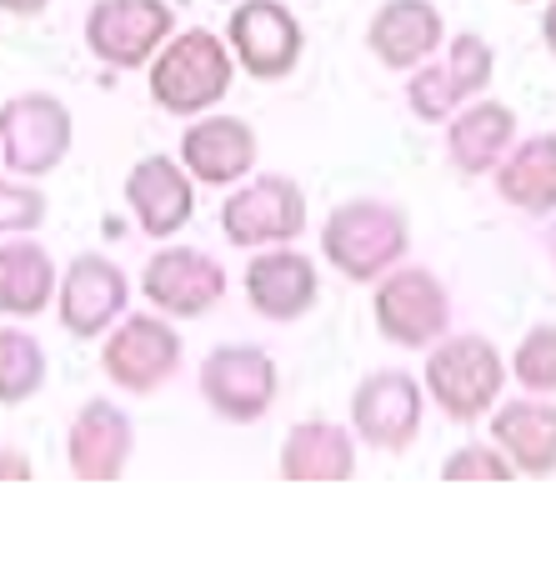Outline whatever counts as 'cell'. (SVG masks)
Segmentation results:
<instances>
[{
	"label": "cell",
	"instance_id": "6da1fadb",
	"mask_svg": "<svg viewBox=\"0 0 556 566\" xmlns=\"http://www.w3.org/2000/svg\"><path fill=\"white\" fill-rule=\"evenodd\" d=\"M411 251V216L407 206L386 196H346L322 221V256L342 281L376 286L391 266Z\"/></svg>",
	"mask_w": 556,
	"mask_h": 566
},
{
	"label": "cell",
	"instance_id": "7a4b0ae2",
	"mask_svg": "<svg viewBox=\"0 0 556 566\" xmlns=\"http://www.w3.org/2000/svg\"><path fill=\"white\" fill-rule=\"evenodd\" d=\"M146 71H150V81H146L150 101L176 120H196L231 96L235 55L225 45V35L191 25V31L171 35Z\"/></svg>",
	"mask_w": 556,
	"mask_h": 566
},
{
	"label": "cell",
	"instance_id": "3957f363",
	"mask_svg": "<svg viewBox=\"0 0 556 566\" xmlns=\"http://www.w3.org/2000/svg\"><path fill=\"white\" fill-rule=\"evenodd\" d=\"M506 356L496 352V342H486L482 332H457L441 336L437 346H427V371H421V386H427V401H437L447 421H471L492 417V407L506 391Z\"/></svg>",
	"mask_w": 556,
	"mask_h": 566
},
{
	"label": "cell",
	"instance_id": "277c9868",
	"mask_svg": "<svg viewBox=\"0 0 556 566\" xmlns=\"http://www.w3.org/2000/svg\"><path fill=\"white\" fill-rule=\"evenodd\" d=\"M196 391L211 407V417L231 421V427H256L271 417L281 396V371L271 361L266 346L256 342H221L206 352Z\"/></svg>",
	"mask_w": 556,
	"mask_h": 566
},
{
	"label": "cell",
	"instance_id": "5b68a950",
	"mask_svg": "<svg viewBox=\"0 0 556 566\" xmlns=\"http://www.w3.org/2000/svg\"><path fill=\"white\" fill-rule=\"evenodd\" d=\"M311 206L291 176L281 171H251L246 181H235L231 196L221 201V231L231 247L261 251V247H291L306 235Z\"/></svg>",
	"mask_w": 556,
	"mask_h": 566
},
{
	"label": "cell",
	"instance_id": "8992f818",
	"mask_svg": "<svg viewBox=\"0 0 556 566\" xmlns=\"http://www.w3.org/2000/svg\"><path fill=\"white\" fill-rule=\"evenodd\" d=\"M371 321L381 342L401 346V352H427L451 332V291L431 266H391L376 281Z\"/></svg>",
	"mask_w": 556,
	"mask_h": 566
},
{
	"label": "cell",
	"instance_id": "52a82bcc",
	"mask_svg": "<svg viewBox=\"0 0 556 566\" xmlns=\"http://www.w3.org/2000/svg\"><path fill=\"white\" fill-rule=\"evenodd\" d=\"M181 332L161 311H126V316L101 336V371L126 396H150L181 371Z\"/></svg>",
	"mask_w": 556,
	"mask_h": 566
},
{
	"label": "cell",
	"instance_id": "ba28073f",
	"mask_svg": "<svg viewBox=\"0 0 556 566\" xmlns=\"http://www.w3.org/2000/svg\"><path fill=\"white\" fill-rule=\"evenodd\" d=\"M75 120L61 96L25 91L0 106V166L21 181H41L71 156Z\"/></svg>",
	"mask_w": 556,
	"mask_h": 566
},
{
	"label": "cell",
	"instance_id": "9c48e42d",
	"mask_svg": "<svg viewBox=\"0 0 556 566\" xmlns=\"http://www.w3.org/2000/svg\"><path fill=\"white\" fill-rule=\"evenodd\" d=\"M421 421H427V386L401 366H381V371L361 376L352 391V431L361 447L401 457L417 447Z\"/></svg>",
	"mask_w": 556,
	"mask_h": 566
},
{
	"label": "cell",
	"instance_id": "30bf717a",
	"mask_svg": "<svg viewBox=\"0 0 556 566\" xmlns=\"http://www.w3.org/2000/svg\"><path fill=\"white\" fill-rule=\"evenodd\" d=\"M176 35V11L166 0H91L86 51L111 71H146Z\"/></svg>",
	"mask_w": 556,
	"mask_h": 566
},
{
	"label": "cell",
	"instance_id": "8fae6325",
	"mask_svg": "<svg viewBox=\"0 0 556 566\" xmlns=\"http://www.w3.org/2000/svg\"><path fill=\"white\" fill-rule=\"evenodd\" d=\"M225 45L251 81H286L301 65L306 31L286 0H235L225 15Z\"/></svg>",
	"mask_w": 556,
	"mask_h": 566
},
{
	"label": "cell",
	"instance_id": "7c38bea8",
	"mask_svg": "<svg viewBox=\"0 0 556 566\" xmlns=\"http://www.w3.org/2000/svg\"><path fill=\"white\" fill-rule=\"evenodd\" d=\"M130 306V276L120 271V261H111L106 251H81L71 266L61 271L55 286V311L61 326L75 342H96L126 316Z\"/></svg>",
	"mask_w": 556,
	"mask_h": 566
},
{
	"label": "cell",
	"instance_id": "4fadbf2b",
	"mask_svg": "<svg viewBox=\"0 0 556 566\" xmlns=\"http://www.w3.org/2000/svg\"><path fill=\"white\" fill-rule=\"evenodd\" d=\"M225 286H231L225 266L211 251H196V247H161L146 261V271H140V296L161 316H176V321L216 311L225 301Z\"/></svg>",
	"mask_w": 556,
	"mask_h": 566
},
{
	"label": "cell",
	"instance_id": "5bb4252c",
	"mask_svg": "<svg viewBox=\"0 0 556 566\" xmlns=\"http://www.w3.org/2000/svg\"><path fill=\"white\" fill-rule=\"evenodd\" d=\"M241 291L246 306L271 326H291V321L311 316L322 301V271L306 251L296 247H261L241 271Z\"/></svg>",
	"mask_w": 556,
	"mask_h": 566
},
{
	"label": "cell",
	"instance_id": "9a60e30c",
	"mask_svg": "<svg viewBox=\"0 0 556 566\" xmlns=\"http://www.w3.org/2000/svg\"><path fill=\"white\" fill-rule=\"evenodd\" d=\"M126 206L150 241H171L196 216V181L181 156H140L126 171Z\"/></svg>",
	"mask_w": 556,
	"mask_h": 566
},
{
	"label": "cell",
	"instance_id": "2e32d148",
	"mask_svg": "<svg viewBox=\"0 0 556 566\" xmlns=\"http://www.w3.org/2000/svg\"><path fill=\"white\" fill-rule=\"evenodd\" d=\"M130 457H136L130 411L106 401V396L81 401V411L71 417V431H65V467L81 481H116L130 467Z\"/></svg>",
	"mask_w": 556,
	"mask_h": 566
},
{
	"label": "cell",
	"instance_id": "e0dca14e",
	"mask_svg": "<svg viewBox=\"0 0 556 566\" xmlns=\"http://www.w3.org/2000/svg\"><path fill=\"white\" fill-rule=\"evenodd\" d=\"M261 140L241 116H196L181 130V166L196 186H235L256 171Z\"/></svg>",
	"mask_w": 556,
	"mask_h": 566
},
{
	"label": "cell",
	"instance_id": "ac0fdd59",
	"mask_svg": "<svg viewBox=\"0 0 556 566\" xmlns=\"http://www.w3.org/2000/svg\"><path fill=\"white\" fill-rule=\"evenodd\" d=\"M441 41H447V21L437 0H381L366 21V51L386 71H417L441 51Z\"/></svg>",
	"mask_w": 556,
	"mask_h": 566
},
{
	"label": "cell",
	"instance_id": "d6986e66",
	"mask_svg": "<svg viewBox=\"0 0 556 566\" xmlns=\"http://www.w3.org/2000/svg\"><path fill=\"white\" fill-rule=\"evenodd\" d=\"M516 111L506 101L476 96L466 106L451 111L447 120V160L461 176H492L502 166V156L516 146Z\"/></svg>",
	"mask_w": 556,
	"mask_h": 566
},
{
	"label": "cell",
	"instance_id": "ffe728a7",
	"mask_svg": "<svg viewBox=\"0 0 556 566\" xmlns=\"http://www.w3.org/2000/svg\"><path fill=\"white\" fill-rule=\"evenodd\" d=\"M492 441L506 451L516 476H552L556 471V401L522 391L516 401L492 407Z\"/></svg>",
	"mask_w": 556,
	"mask_h": 566
},
{
	"label": "cell",
	"instance_id": "44dd1931",
	"mask_svg": "<svg viewBox=\"0 0 556 566\" xmlns=\"http://www.w3.org/2000/svg\"><path fill=\"white\" fill-rule=\"evenodd\" d=\"M356 476V431L342 421L311 417L296 421L281 441V481H352Z\"/></svg>",
	"mask_w": 556,
	"mask_h": 566
},
{
	"label": "cell",
	"instance_id": "7402d4cb",
	"mask_svg": "<svg viewBox=\"0 0 556 566\" xmlns=\"http://www.w3.org/2000/svg\"><path fill=\"white\" fill-rule=\"evenodd\" d=\"M496 196L522 216H556V130L516 136V146L492 171Z\"/></svg>",
	"mask_w": 556,
	"mask_h": 566
},
{
	"label": "cell",
	"instance_id": "603a6c76",
	"mask_svg": "<svg viewBox=\"0 0 556 566\" xmlns=\"http://www.w3.org/2000/svg\"><path fill=\"white\" fill-rule=\"evenodd\" d=\"M55 286H61V271L41 241H25V235L0 241V316H41L55 301Z\"/></svg>",
	"mask_w": 556,
	"mask_h": 566
},
{
	"label": "cell",
	"instance_id": "cb8c5ba5",
	"mask_svg": "<svg viewBox=\"0 0 556 566\" xmlns=\"http://www.w3.org/2000/svg\"><path fill=\"white\" fill-rule=\"evenodd\" d=\"M45 386V346L21 326L0 332V407H21Z\"/></svg>",
	"mask_w": 556,
	"mask_h": 566
},
{
	"label": "cell",
	"instance_id": "d4e9b609",
	"mask_svg": "<svg viewBox=\"0 0 556 566\" xmlns=\"http://www.w3.org/2000/svg\"><path fill=\"white\" fill-rule=\"evenodd\" d=\"M506 371L516 376V386L532 396H556V321H536L532 332L516 342Z\"/></svg>",
	"mask_w": 556,
	"mask_h": 566
},
{
	"label": "cell",
	"instance_id": "484cf974",
	"mask_svg": "<svg viewBox=\"0 0 556 566\" xmlns=\"http://www.w3.org/2000/svg\"><path fill=\"white\" fill-rule=\"evenodd\" d=\"M447 75H451V86H457L461 106L476 96H486V86H492V75H496V51L486 35L476 31H461L451 35L447 45Z\"/></svg>",
	"mask_w": 556,
	"mask_h": 566
},
{
	"label": "cell",
	"instance_id": "4316f807",
	"mask_svg": "<svg viewBox=\"0 0 556 566\" xmlns=\"http://www.w3.org/2000/svg\"><path fill=\"white\" fill-rule=\"evenodd\" d=\"M407 75H411L407 81V111L417 120H427V126H447L451 111L461 106L457 86H451V75H447V61H427Z\"/></svg>",
	"mask_w": 556,
	"mask_h": 566
},
{
	"label": "cell",
	"instance_id": "83f0119b",
	"mask_svg": "<svg viewBox=\"0 0 556 566\" xmlns=\"http://www.w3.org/2000/svg\"><path fill=\"white\" fill-rule=\"evenodd\" d=\"M516 467L496 441H461L447 461H441V481H512Z\"/></svg>",
	"mask_w": 556,
	"mask_h": 566
},
{
	"label": "cell",
	"instance_id": "f1b7e54d",
	"mask_svg": "<svg viewBox=\"0 0 556 566\" xmlns=\"http://www.w3.org/2000/svg\"><path fill=\"white\" fill-rule=\"evenodd\" d=\"M45 226V196L31 181H0V241L6 235H31Z\"/></svg>",
	"mask_w": 556,
	"mask_h": 566
},
{
	"label": "cell",
	"instance_id": "f546056e",
	"mask_svg": "<svg viewBox=\"0 0 556 566\" xmlns=\"http://www.w3.org/2000/svg\"><path fill=\"white\" fill-rule=\"evenodd\" d=\"M0 481H31V457L0 447Z\"/></svg>",
	"mask_w": 556,
	"mask_h": 566
},
{
	"label": "cell",
	"instance_id": "4dcf8cb0",
	"mask_svg": "<svg viewBox=\"0 0 556 566\" xmlns=\"http://www.w3.org/2000/svg\"><path fill=\"white\" fill-rule=\"evenodd\" d=\"M542 41H546V55L556 61V0H546V11H542Z\"/></svg>",
	"mask_w": 556,
	"mask_h": 566
},
{
	"label": "cell",
	"instance_id": "1f68e13d",
	"mask_svg": "<svg viewBox=\"0 0 556 566\" xmlns=\"http://www.w3.org/2000/svg\"><path fill=\"white\" fill-rule=\"evenodd\" d=\"M51 0H0V11H11V15H41Z\"/></svg>",
	"mask_w": 556,
	"mask_h": 566
},
{
	"label": "cell",
	"instance_id": "d6a6232c",
	"mask_svg": "<svg viewBox=\"0 0 556 566\" xmlns=\"http://www.w3.org/2000/svg\"><path fill=\"white\" fill-rule=\"evenodd\" d=\"M542 251H546V261H552V271H556V221L542 231Z\"/></svg>",
	"mask_w": 556,
	"mask_h": 566
},
{
	"label": "cell",
	"instance_id": "836d02e7",
	"mask_svg": "<svg viewBox=\"0 0 556 566\" xmlns=\"http://www.w3.org/2000/svg\"><path fill=\"white\" fill-rule=\"evenodd\" d=\"M516 6H526V0H516Z\"/></svg>",
	"mask_w": 556,
	"mask_h": 566
},
{
	"label": "cell",
	"instance_id": "e575fe53",
	"mask_svg": "<svg viewBox=\"0 0 556 566\" xmlns=\"http://www.w3.org/2000/svg\"><path fill=\"white\" fill-rule=\"evenodd\" d=\"M231 6H235V0H231Z\"/></svg>",
	"mask_w": 556,
	"mask_h": 566
}]
</instances>
